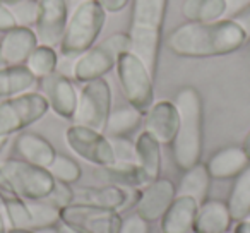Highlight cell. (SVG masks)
<instances>
[{"label":"cell","mask_w":250,"mask_h":233,"mask_svg":"<svg viewBox=\"0 0 250 233\" xmlns=\"http://www.w3.org/2000/svg\"><path fill=\"white\" fill-rule=\"evenodd\" d=\"M0 171L14 194L24 201L45 199L55 185V178L50 175L48 168L33 165L26 160L7 158L0 161Z\"/></svg>","instance_id":"cell-7"},{"label":"cell","mask_w":250,"mask_h":233,"mask_svg":"<svg viewBox=\"0 0 250 233\" xmlns=\"http://www.w3.org/2000/svg\"><path fill=\"white\" fill-rule=\"evenodd\" d=\"M98 180L104 182L106 185H117V187H132L139 189L147 184L143 168L137 163H120L115 161L106 167H98L94 171Z\"/></svg>","instance_id":"cell-21"},{"label":"cell","mask_w":250,"mask_h":233,"mask_svg":"<svg viewBox=\"0 0 250 233\" xmlns=\"http://www.w3.org/2000/svg\"><path fill=\"white\" fill-rule=\"evenodd\" d=\"M250 165V158L242 146H228L216 151L206 163L211 178L214 180H228L235 178Z\"/></svg>","instance_id":"cell-19"},{"label":"cell","mask_w":250,"mask_h":233,"mask_svg":"<svg viewBox=\"0 0 250 233\" xmlns=\"http://www.w3.org/2000/svg\"><path fill=\"white\" fill-rule=\"evenodd\" d=\"M104 12H120L129 4V0H98Z\"/></svg>","instance_id":"cell-40"},{"label":"cell","mask_w":250,"mask_h":233,"mask_svg":"<svg viewBox=\"0 0 250 233\" xmlns=\"http://www.w3.org/2000/svg\"><path fill=\"white\" fill-rule=\"evenodd\" d=\"M7 141H9V137H0V151L4 149V146L7 144Z\"/></svg>","instance_id":"cell-45"},{"label":"cell","mask_w":250,"mask_h":233,"mask_svg":"<svg viewBox=\"0 0 250 233\" xmlns=\"http://www.w3.org/2000/svg\"><path fill=\"white\" fill-rule=\"evenodd\" d=\"M242 148H243V151H245V153H247V156L250 158V130H249V134H247V136H245V139H243Z\"/></svg>","instance_id":"cell-43"},{"label":"cell","mask_w":250,"mask_h":233,"mask_svg":"<svg viewBox=\"0 0 250 233\" xmlns=\"http://www.w3.org/2000/svg\"><path fill=\"white\" fill-rule=\"evenodd\" d=\"M36 81L38 79L26 65L0 67V100L31 93Z\"/></svg>","instance_id":"cell-23"},{"label":"cell","mask_w":250,"mask_h":233,"mask_svg":"<svg viewBox=\"0 0 250 233\" xmlns=\"http://www.w3.org/2000/svg\"><path fill=\"white\" fill-rule=\"evenodd\" d=\"M225 0H184L182 16L188 22H212L225 16Z\"/></svg>","instance_id":"cell-28"},{"label":"cell","mask_w":250,"mask_h":233,"mask_svg":"<svg viewBox=\"0 0 250 233\" xmlns=\"http://www.w3.org/2000/svg\"><path fill=\"white\" fill-rule=\"evenodd\" d=\"M130 50L129 33H113L98 45H93L86 53L74 62V79L79 83L100 79L117 65L118 57Z\"/></svg>","instance_id":"cell-6"},{"label":"cell","mask_w":250,"mask_h":233,"mask_svg":"<svg viewBox=\"0 0 250 233\" xmlns=\"http://www.w3.org/2000/svg\"><path fill=\"white\" fill-rule=\"evenodd\" d=\"M106 21V12L98 0H84L74 9L67 21L60 53L65 59H79L96 43Z\"/></svg>","instance_id":"cell-4"},{"label":"cell","mask_w":250,"mask_h":233,"mask_svg":"<svg viewBox=\"0 0 250 233\" xmlns=\"http://www.w3.org/2000/svg\"><path fill=\"white\" fill-rule=\"evenodd\" d=\"M29 70L33 72V76L36 79H45V77L52 76L53 72H57L59 67V55H57L55 48L45 45H38L33 53L29 55V59L24 64Z\"/></svg>","instance_id":"cell-29"},{"label":"cell","mask_w":250,"mask_h":233,"mask_svg":"<svg viewBox=\"0 0 250 233\" xmlns=\"http://www.w3.org/2000/svg\"><path fill=\"white\" fill-rule=\"evenodd\" d=\"M168 0H134L130 21V52L136 53L149 72L156 74L165 14Z\"/></svg>","instance_id":"cell-3"},{"label":"cell","mask_w":250,"mask_h":233,"mask_svg":"<svg viewBox=\"0 0 250 233\" xmlns=\"http://www.w3.org/2000/svg\"><path fill=\"white\" fill-rule=\"evenodd\" d=\"M113 148L115 161L120 163H136V146L127 137H108Z\"/></svg>","instance_id":"cell-35"},{"label":"cell","mask_w":250,"mask_h":233,"mask_svg":"<svg viewBox=\"0 0 250 233\" xmlns=\"http://www.w3.org/2000/svg\"><path fill=\"white\" fill-rule=\"evenodd\" d=\"M226 206L233 221H240L250 216V165L238 177H235Z\"/></svg>","instance_id":"cell-26"},{"label":"cell","mask_w":250,"mask_h":233,"mask_svg":"<svg viewBox=\"0 0 250 233\" xmlns=\"http://www.w3.org/2000/svg\"><path fill=\"white\" fill-rule=\"evenodd\" d=\"M178 130L173 139V160L178 170L185 171L201 163L202 144V100L195 87L185 86L177 93Z\"/></svg>","instance_id":"cell-2"},{"label":"cell","mask_w":250,"mask_h":233,"mask_svg":"<svg viewBox=\"0 0 250 233\" xmlns=\"http://www.w3.org/2000/svg\"><path fill=\"white\" fill-rule=\"evenodd\" d=\"M9 11L12 12L18 26H28L36 24V18H38V2L35 0H21L12 5H7Z\"/></svg>","instance_id":"cell-33"},{"label":"cell","mask_w":250,"mask_h":233,"mask_svg":"<svg viewBox=\"0 0 250 233\" xmlns=\"http://www.w3.org/2000/svg\"><path fill=\"white\" fill-rule=\"evenodd\" d=\"M175 197H177V187L171 180L160 177L153 182H147L137 197L136 214H139L147 223L158 221L167 212Z\"/></svg>","instance_id":"cell-13"},{"label":"cell","mask_w":250,"mask_h":233,"mask_svg":"<svg viewBox=\"0 0 250 233\" xmlns=\"http://www.w3.org/2000/svg\"><path fill=\"white\" fill-rule=\"evenodd\" d=\"M143 122V113L134 106H120L110 113L103 134L106 137H127Z\"/></svg>","instance_id":"cell-27"},{"label":"cell","mask_w":250,"mask_h":233,"mask_svg":"<svg viewBox=\"0 0 250 233\" xmlns=\"http://www.w3.org/2000/svg\"><path fill=\"white\" fill-rule=\"evenodd\" d=\"M136 146V163L143 168L147 182L160 178L161 175V144L149 132H141L134 143Z\"/></svg>","instance_id":"cell-24"},{"label":"cell","mask_w":250,"mask_h":233,"mask_svg":"<svg viewBox=\"0 0 250 233\" xmlns=\"http://www.w3.org/2000/svg\"><path fill=\"white\" fill-rule=\"evenodd\" d=\"M226 233H233V232H226Z\"/></svg>","instance_id":"cell-48"},{"label":"cell","mask_w":250,"mask_h":233,"mask_svg":"<svg viewBox=\"0 0 250 233\" xmlns=\"http://www.w3.org/2000/svg\"><path fill=\"white\" fill-rule=\"evenodd\" d=\"M209 187H211V175L208 171V167L197 163L195 167L185 170L180 180V187L177 189V195H188L195 199L199 204H202L208 199Z\"/></svg>","instance_id":"cell-25"},{"label":"cell","mask_w":250,"mask_h":233,"mask_svg":"<svg viewBox=\"0 0 250 233\" xmlns=\"http://www.w3.org/2000/svg\"><path fill=\"white\" fill-rule=\"evenodd\" d=\"M43 96L48 101V106L53 110V113L62 117V119H74L77 108V94L70 77L63 76L60 72H53L52 76L42 79Z\"/></svg>","instance_id":"cell-15"},{"label":"cell","mask_w":250,"mask_h":233,"mask_svg":"<svg viewBox=\"0 0 250 233\" xmlns=\"http://www.w3.org/2000/svg\"><path fill=\"white\" fill-rule=\"evenodd\" d=\"M225 2H226V12H225V16L228 19L236 18V16H238L240 12H243L250 5V0H225Z\"/></svg>","instance_id":"cell-38"},{"label":"cell","mask_w":250,"mask_h":233,"mask_svg":"<svg viewBox=\"0 0 250 233\" xmlns=\"http://www.w3.org/2000/svg\"><path fill=\"white\" fill-rule=\"evenodd\" d=\"M50 110L42 93H24L0 100V137H9L42 120Z\"/></svg>","instance_id":"cell-8"},{"label":"cell","mask_w":250,"mask_h":233,"mask_svg":"<svg viewBox=\"0 0 250 233\" xmlns=\"http://www.w3.org/2000/svg\"><path fill=\"white\" fill-rule=\"evenodd\" d=\"M139 197V189L132 187H117V185H104V187H86L74 191V202L77 204L96 206V208L115 209V211H124V209L136 206Z\"/></svg>","instance_id":"cell-14"},{"label":"cell","mask_w":250,"mask_h":233,"mask_svg":"<svg viewBox=\"0 0 250 233\" xmlns=\"http://www.w3.org/2000/svg\"><path fill=\"white\" fill-rule=\"evenodd\" d=\"M115 67L125 100L143 115L147 113V110L154 103V76L144 65L143 60L130 50L118 57Z\"/></svg>","instance_id":"cell-5"},{"label":"cell","mask_w":250,"mask_h":233,"mask_svg":"<svg viewBox=\"0 0 250 233\" xmlns=\"http://www.w3.org/2000/svg\"><path fill=\"white\" fill-rule=\"evenodd\" d=\"M60 233H76V232H72V230H70V228H67V226L60 225Z\"/></svg>","instance_id":"cell-46"},{"label":"cell","mask_w":250,"mask_h":233,"mask_svg":"<svg viewBox=\"0 0 250 233\" xmlns=\"http://www.w3.org/2000/svg\"><path fill=\"white\" fill-rule=\"evenodd\" d=\"M231 214L223 201H208L199 204L197 216L194 221V233H226L231 226Z\"/></svg>","instance_id":"cell-20"},{"label":"cell","mask_w":250,"mask_h":233,"mask_svg":"<svg viewBox=\"0 0 250 233\" xmlns=\"http://www.w3.org/2000/svg\"><path fill=\"white\" fill-rule=\"evenodd\" d=\"M65 143L77 156L96 167H106L115 163L113 148L103 132L74 124L65 130Z\"/></svg>","instance_id":"cell-11"},{"label":"cell","mask_w":250,"mask_h":233,"mask_svg":"<svg viewBox=\"0 0 250 233\" xmlns=\"http://www.w3.org/2000/svg\"><path fill=\"white\" fill-rule=\"evenodd\" d=\"M144 130L149 132L158 143L173 144L178 130V110L171 101H158L147 110Z\"/></svg>","instance_id":"cell-17"},{"label":"cell","mask_w":250,"mask_h":233,"mask_svg":"<svg viewBox=\"0 0 250 233\" xmlns=\"http://www.w3.org/2000/svg\"><path fill=\"white\" fill-rule=\"evenodd\" d=\"M199 202L188 195H177L161 216V233H190L197 216Z\"/></svg>","instance_id":"cell-18"},{"label":"cell","mask_w":250,"mask_h":233,"mask_svg":"<svg viewBox=\"0 0 250 233\" xmlns=\"http://www.w3.org/2000/svg\"><path fill=\"white\" fill-rule=\"evenodd\" d=\"M45 201L50 202L52 206H55V208L62 209L74 202V189L70 187L69 184L55 180V185H53V189L50 191V194L45 197Z\"/></svg>","instance_id":"cell-34"},{"label":"cell","mask_w":250,"mask_h":233,"mask_svg":"<svg viewBox=\"0 0 250 233\" xmlns=\"http://www.w3.org/2000/svg\"><path fill=\"white\" fill-rule=\"evenodd\" d=\"M0 2L5 5H12V4H16V2H21V0H0Z\"/></svg>","instance_id":"cell-47"},{"label":"cell","mask_w":250,"mask_h":233,"mask_svg":"<svg viewBox=\"0 0 250 233\" xmlns=\"http://www.w3.org/2000/svg\"><path fill=\"white\" fill-rule=\"evenodd\" d=\"M67 2L65 0H38V18H36L35 33L38 45L60 46L63 33L67 28Z\"/></svg>","instance_id":"cell-12"},{"label":"cell","mask_w":250,"mask_h":233,"mask_svg":"<svg viewBox=\"0 0 250 233\" xmlns=\"http://www.w3.org/2000/svg\"><path fill=\"white\" fill-rule=\"evenodd\" d=\"M118 233H149V223L139 214L127 216V218H122Z\"/></svg>","instance_id":"cell-36"},{"label":"cell","mask_w":250,"mask_h":233,"mask_svg":"<svg viewBox=\"0 0 250 233\" xmlns=\"http://www.w3.org/2000/svg\"><path fill=\"white\" fill-rule=\"evenodd\" d=\"M247 38L233 19L212 22H187L168 35V48L185 59L221 57L240 50Z\"/></svg>","instance_id":"cell-1"},{"label":"cell","mask_w":250,"mask_h":233,"mask_svg":"<svg viewBox=\"0 0 250 233\" xmlns=\"http://www.w3.org/2000/svg\"><path fill=\"white\" fill-rule=\"evenodd\" d=\"M190 233H194V232H190Z\"/></svg>","instance_id":"cell-49"},{"label":"cell","mask_w":250,"mask_h":233,"mask_svg":"<svg viewBox=\"0 0 250 233\" xmlns=\"http://www.w3.org/2000/svg\"><path fill=\"white\" fill-rule=\"evenodd\" d=\"M9 232V226L5 223V214L0 211V233H7Z\"/></svg>","instance_id":"cell-42"},{"label":"cell","mask_w":250,"mask_h":233,"mask_svg":"<svg viewBox=\"0 0 250 233\" xmlns=\"http://www.w3.org/2000/svg\"><path fill=\"white\" fill-rule=\"evenodd\" d=\"M2 206H4V214L9 221V228L31 230V212L24 199L14 195V197L2 201Z\"/></svg>","instance_id":"cell-31"},{"label":"cell","mask_w":250,"mask_h":233,"mask_svg":"<svg viewBox=\"0 0 250 233\" xmlns=\"http://www.w3.org/2000/svg\"><path fill=\"white\" fill-rule=\"evenodd\" d=\"M233 233H250V216H249V218H245V219H240V221H236Z\"/></svg>","instance_id":"cell-41"},{"label":"cell","mask_w":250,"mask_h":233,"mask_svg":"<svg viewBox=\"0 0 250 233\" xmlns=\"http://www.w3.org/2000/svg\"><path fill=\"white\" fill-rule=\"evenodd\" d=\"M36 46V33L28 26H16L0 40V62L4 65H24Z\"/></svg>","instance_id":"cell-16"},{"label":"cell","mask_w":250,"mask_h":233,"mask_svg":"<svg viewBox=\"0 0 250 233\" xmlns=\"http://www.w3.org/2000/svg\"><path fill=\"white\" fill-rule=\"evenodd\" d=\"M111 113V87L103 77L84 83L79 93L77 108L74 113L76 126L89 127L103 132L106 120Z\"/></svg>","instance_id":"cell-9"},{"label":"cell","mask_w":250,"mask_h":233,"mask_svg":"<svg viewBox=\"0 0 250 233\" xmlns=\"http://www.w3.org/2000/svg\"><path fill=\"white\" fill-rule=\"evenodd\" d=\"M48 171L55 180L63 182V184H76L81 178V167L72 160V158L65 156V154H57L55 160L48 167Z\"/></svg>","instance_id":"cell-32"},{"label":"cell","mask_w":250,"mask_h":233,"mask_svg":"<svg viewBox=\"0 0 250 233\" xmlns=\"http://www.w3.org/2000/svg\"><path fill=\"white\" fill-rule=\"evenodd\" d=\"M18 26L12 12L9 11V7L5 4L0 2V33H7L11 29H14Z\"/></svg>","instance_id":"cell-37"},{"label":"cell","mask_w":250,"mask_h":233,"mask_svg":"<svg viewBox=\"0 0 250 233\" xmlns=\"http://www.w3.org/2000/svg\"><path fill=\"white\" fill-rule=\"evenodd\" d=\"M60 225L76 233H118L122 216L115 209L72 202L60 209Z\"/></svg>","instance_id":"cell-10"},{"label":"cell","mask_w":250,"mask_h":233,"mask_svg":"<svg viewBox=\"0 0 250 233\" xmlns=\"http://www.w3.org/2000/svg\"><path fill=\"white\" fill-rule=\"evenodd\" d=\"M16 149L21 154L22 160L43 168H48L57 156L52 144L45 137L33 132L19 134L18 139H16Z\"/></svg>","instance_id":"cell-22"},{"label":"cell","mask_w":250,"mask_h":233,"mask_svg":"<svg viewBox=\"0 0 250 233\" xmlns=\"http://www.w3.org/2000/svg\"><path fill=\"white\" fill-rule=\"evenodd\" d=\"M233 21L242 28V31L245 33V38L250 40V5L243 12H240L236 18H233Z\"/></svg>","instance_id":"cell-39"},{"label":"cell","mask_w":250,"mask_h":233,"mask_svg":"<svg viewBox=\"0 0 250 233\" xmlns=\"http://www.w3.org/2000/svg\"><path fill=\"white\" fill-rule=\"evenodd\" d=\"M7 233H40L36 230H19V228H9Z\"/></svg>","instance_id":"cell-44"},{"label":"cell","mask_w":250,"mask_h":233,"mask_svg":"<svg viewBox=\"0 0 250 233\" xmlns=\"http://www.w3.org/2000/svg\"><path fill=\"white\" fill-rule=\"evenodd\" d=\"M29 212H31V230H43L50 226L60 225V209L46 202L45 199L40 201H26Z\"/></svg>","instance_id":"cell-30"}]
</instances>
